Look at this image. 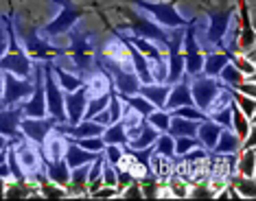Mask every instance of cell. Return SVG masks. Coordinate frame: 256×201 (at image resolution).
I'll list each match as a JSON object with an SVG mask.
<instances>
[{
    "label": "cell",
    "instance_id": "obj_34",
    "mask_svg": "<svg viewBox=\"0 0 256 201\" xmlns=\"http://www.w3.org/2000/svg\"><path fill=\"white\" fill-rule=\"evenodd\" d=\"M236 171L243 177H254V147H246V153L241 156Z\"/></svg>",
    "mask_w": 256,
    "mask_h": 201
},
{
    "label": "cell",
    "instance_id": "obj_7",
    "mask_svg": "<svg viewBox=\"0 0 256 201\" xmlns=\"http://www.w3.org/2000/svg\"><path fill=\"white\" fill-rule=\"evenodd\" d=\"M42 77H44V94H46V112L57 123H66V107H64V90L55 81L50 61H42Z\"/></svg>",
    "mask_w": 256,
    "mask_h": 201
},
{
    "label": "cell",
    "instance_id": "obj_2",
    "mask_svg": "<svg viewBox=\"0 0 256 201\" xmlns=\"http://www.w3.org/2000/svg\"><path fill=\"white\" fill-rule=\"evenodd\" d=\"M204 13L208 18V26L204 28V39H197V44L208 53L210 50H224L226 35H228L232 18L236 13V4H232L230 0H221L217 7L204 4Z\"/></svg>",
    "mask_w": 256,
    "mask_h": 201
},
{
    "label": "cell",
    "instance_id": "obj_38",
    "mask_svg": "<svg viewBox=\"0 0 256 201\" xmlns=\"http://www.w3.org/2000/svg\"><path fill=\"white\" fill-rule=\"evenodd\" d=\"M7 164H9L11 175H14L18 182H24L26 180L24 173H22V169H20V162H18V156H16V149L14 147H7Z\"/></svg>",
    "mask_w": 256,
    "mask_h": 201
},
{
    "label": "cell",
    "instance_id": "obj_33",
    "mask_svg": "<svg viewBox=\"0 0 256 201\" xmlns=\"http://www.w3.org/2000/svg\"><path fill=\"white\" fill-rule=\"evenodd\" d=\"M195 147H202L200 145V140L193 136H180V138H173V151H176V156L182 158L184 153H188L190 149H195Z\"/></svg>",
    "mask_w": 256,
    "mask_h": 201
},
{
    "label": "cell",
    "instance_id": "obj_39",
    "mask_svg": "<svg viewBox=\"0 0 256 201\" xmlns=\"http://www.w3.org/2000/svg\"><path fill=\"white\" fill-rule=\"evenodd\" d=\"M88 171H90V162L70 169V180H72L74 186H84V184H88Z\"/></svg>",
    "mask_w": 256,
    "mask_h": 201
},
{
    "label": "cell",
    "instance_id": "obj_26",
    "mask_svg": "<svg viewBox=\"0 0 256 201\" xmlns=\"http://www.w3.org/2000/svg\"><path fill=\"white\" fill-rule=\"evenodd\" d=\"M103 142L106 145H118V147H125L127 142H130V136H127V129H125V125L120 123H112V125H108L106 129H103Z\"/></svg>",
    "mask_w": 256,
    "mask_h": 201
},
{
    "label": "cell",
    "instance_id": "obj_44",
    "mask_svg": "<svg viewBox=\"0 0 256 201\" xmlns=\"http://www.w3.org/2000/svg\"><path fill=\"white\" fill-rule=\"evenodd\" d=\"M90 120H94V123L103 125V127H108V125H110V112H108V107H106V110H101L98 114H94Z\"/></svg>",
    "mask_w": 256,
    "mask_h": 201
},
{
    "label": "cell",
    "instance_id": "obj_6",
    "mask_svg": "<svg viewBox=\"0 0 256 201\" xmlns=\"http://www.w3.org/2000/svg\"><path fill=\"white\" fill-rule=\"evenodd\" d=\"M53 4L60 7V13H57L48 24L42 26V31L48 37L66 35V33L79 22V18H84V15L88 13V9H86L84 4H77V2H72V0H53Z\"/></svg>",
    "mask_w": 256,
    "mask_h": 201
},
{
    "label": "cell",
    "instance_id": "obj_10",
    "mask_svg": "<svg viewBox=\"0 0 256 201\" xmlns=\"http://www.w3.org/2000/svg\"><path fill=\"white\" fill-rule=\"evenodd\" d=\"M182 48H184V72L186 74H197L202 72V66H204V55H202V48L197 44V20H190L184 28V39H182Z\"/></svg>",
    "mask_w": 256,
    "mask_h": 201
},
{
    "label": "cell",
    "instance_id": "obj_28",
    "mask_svg": "<svg viewBox=\"0 0 256 201\" xmlns=\"http://www.w3.org/2000/svg\"><path fill=\"white\" fill-rule=\"evenodd\" d=\"M217 79H221V83L230 85V88H236V85H241L243 81H246V74L238 70V68L232 64V61H228V64L221 68V72H219Z\"/></svg>",
    "mask_w": 256,
    "mask_h": 201
},
{
    "label": "cell",
    "instance_id": "obj_9",
    "mask_svg": "<svg viewBox=\"0 0 256 201\" xmlns=\"http://www.w3.org/2000/svg\"><path fill=\"white\" fill-rule=\"evenodd\" d=\"M22 112L28 118L46 116V94H44V77H42V61H33V92L26 101L20 103Z\"/></svg>",
    "mask_w": 256,
    "mask_h": 201
},
{
    "label": "cell",
    "instance_id": "obj_31",
    "mask_svg": "<svg viewBox=\"0 0 256 201\" xmlns=\"http://www.w3.org/2000/svg\"><path fill=\"white\" fill-rule=\"evenodd\" d=\"M230 88V85H228ZM230 94H232V101L236 103L238 110H243V114H246L248 118H254V96H248V94H241L238 90L230 88Z\"/></svg>",
    "mask_w": 256,
    "mask_h": 201
},
{
    "label": "cell",
    "instance_id": "obj_45",
    "mask_svg": "<svg viewBox=\"0 0 256 201\" xmlns=\"http://www.w3.org/2000/svg\"><path fill=\"white\" fill-rule=\"evenodd\" d=\"M234 90H238V92H243V94H248V96H254V83H252V79H250V83H246V81H243L241 85H236V88Z\"/></svg>",
    "mask_w": 256,
    "mask_h": 201
},
{
    "label": "cell",
    "instance_id": "obj_14",
    "mask_svg": "<svg viewBox=\"0 0 256 201\" xmlns=\"http://www.w3.org/2000/svg\"><path fill=\"white\" fill-rule=\"evenodd\" d=\"M86 105H88V88H86V83L74 92H64V107H66L68 125H77L79 120H84Z\"/></svg>",
    "mask_w": 256,
    "mask_h": 201
},
{
    "label": "cell",
    "instance_id": "obj_30",
    "mask_svg": "<svg viewBox=\"0 0 256 201\" xmlns=\"http://www.w3.org/2000/svg\"><path fill=\"white\" fill-rule=\"evenodd\" d=\"M154 156H162V158H168L173 160L176 158V151H173V136L168 134H160L154 142Z\"/></svg>",
    "mask_w": 256,
    "mask_h": 201
},
{
    "label": "cell",
    "instance_id": "obj_23",
    "mask_svg": "<svg viewBox=\"0 0 256 201\" xmlns=\"http://www.w3.org/2000/svg\"><path fill=\"white\" fill-rule=\"evenodd\" d=\"M230 61V53L226 50H210L206 57H204V66H202V72L208 74V77H219L221 68Z\"/></svg>",
    "mask_w": 256,
    "mask_h": 201
},
{
    "label": "cell",
    "instance_id": "obj_8",
    "mask_svg": "<svg viewBox=\"0 0 256 201\" xmlns=\"http://www.w3.org/2000/svg\"><path fill=\"white\" fill-rule=\"evenodd\" d=\"M221 90V81H217V77H208L204 72H197L190 77V96H193V105L197 110H202L204 114H208L212 101L217 99Z\"/></svg>",
    "mask_w": 256,
    "mask_h": 201
},
{
    "label": "cell",
    "instance_id": "obj_20",
    "mask_svg": "<svg viewBox=\"0 0 256 201\" xmlns=\"http://www.w3.org/2000/svg\"><path fill=\"white\" fill-rule=\"evenodd\" d=\"M44 171L48 175V180H53L57 186H66L70 182V166L66 164V160H44Z\"/></svg>",
    "mask_w": 256,
    "mask_h": 201
},
{
    "label": "cell",
    "instance_id": "obj_12",
    "mask_svg": "<svg viewBox=\"0 0 256 201\" xmlns=\"http://www.w3.org/2000/svg\"><path fill=\"white\" fill-rule=\"evenodd\" d=\"M57 120L53 116H42V118H28V116H22L20 120V131L24 134L26 140H33L38 147L44 145L46 136L55 129Z\"/></svg>",
    "mask_w": 256,
    "mask_h": 201
},
{
    "label": "cell",
    "instance_id": "obj_4",
    "mask_svg": "<svg viewBox=\"0 0 256 201\" xmlns=\"http://www.w3.org/2000/svg\"><path fill=\"white\" fill-rule=\"evenodd\" d=\"M116 11H120V13L125 15L130 22H125L123 26H118V31H130L134 35H140L144 39H151V42H156L162 48H166L168 44V28L160 26L158 22L154 18H149V15H142V13H136V11L127 9V7H116Z\"/></svg>",
    "mask_w": 256,
    "mask_h": 201
},
{
    "label": "cell",
    "instance_id": "obj_43",
    "mask_svg": "<svg viewBox=\"0 0 256 201\" xmlns=\"http://www.w3.org/2000/svg\"><path fill=\"white\" fill-rule=\"evenodd\" d=\"M103 182L108 184V186H118V175H116V166L114 164H108V162H103Z\"/></svg>",
    "mask_w": 256,
    "mask_h": 201
},
{
    "label": "cell",
    "instance_id": "obj_5",
    "mask_svg": "<svg viewBox=\"0 0 256 201\" xmlns=\"http://www.w3.org/2000/svg\"><path fill=\"white\" fill-rule=\"evenodd\" d=\"M132 2L164 28H180L188 24V20L178 11V0H132Z\"/></svg>",
    "mask_w": 256,
    "mask_h": 201
},
{
    "label": "cell",
    "instance_id": "obj_17",
    "mask_svg": "<svg viewBox=\"0 0 256 201\" xmlns=\"http://www.w3.org/2000/svg\"><path fill=\"white\" fill-rule=\"evenodd\" d=\"M168 92H171V85L168 83H140V88H138V94L144 96L149 103H154L158 110H164V101L168 96Z\"/></svg>",
    "mask_w": 256,
    "mask_h": 201
},
{
    "label": "cell",
    "instance_id": "obj_13",
    "mask_svg": "<svg viewBox=\"0 0 256 201\" xmlns=\"http://www.w3.org/2000/svg\"><path fill=\"white\" fill-rule=\"evenodd\" d=\"M24 116L22 112V105H4L0 110V134L11 138L9 145H18V142L24 140V134L20 131V120Z\"/></svg>",
    "mask_w": 256,
    "mask_h": 201
},
{
    "label": "cell",
    "instance_id": "obj_11",
    "mask_svg": "<svg viewBox=\"0 0 256 201\" xmlns=\"http://www.w3.org/2000/svg\"><path fill=\"white\" fill-rule=\"evenodd\" d=\"M33 92V77H16L11 72H2V101L4 105H20Z\"/></svg>",
    "mask_w": 256,
    "mask_h": 201
},
{
    "label": "cell",
    "instance_id": "obj_49",
    "mask_svg": "<svg viewBox=\"0 0 256 201\" xmlns=\"http://www.w3.org/2000/svg\"><path fill=\"white\" fill-rule=\"evenodd\" d=\"M2 107H4V103H2V101H0V110H2Z\"/></svg>",
    "mask_w": 256,
    "mask_h": 201
},
{
    "label": "cell",
    "instance_id": "obj_48",
    "mask_svg": "<svg viewBox=\"0 0 256 201\" xmlns=\"http://www.w3.org/2000/svg\"><path fill=\"white\" fill-rule=\"evenodd\" d=\"M0 99H2V72H0Z\"/></svg>",
    "mask_w": 256,
    "mask_h": 201
},
{
    "label": "cell",
    "instance_id": "obj_21",
    "mask_svg": "<svg viewBox=\"0 0 256 201\" xmlns=\"http://www.w3.org/2000/svg\"><path fill=\"white\" fill-rule=\"evenodd\" d=\"M243 147V142H241V138H238L232 129H221V134L217 138V145L212 147V151L217 153V156H228V153H234L238 151V149Z\"/></svg>",
    "mask_w": 256,
    "mask_h": 201
},
{
    "label": "cell",
    "instance_id": "obj_25",
    "mask_svg": "<svg viewBox=\"0 0 256 201\" xmlns=\"http://www.w3.org/2000/svg\"><path fill=\"white\" fill-rule=\"evenodd\" d=\"M158 136H160V131L154 129V127H151V125L147 123V120H144L140 131H138V134L134 136L125 147H127V149H144V147H151V145L156 142V138H158Z\"/></svg>",
    "mask_w": 256,
    "mask_h": 201
},
{
    "label": "cell",
    "instance_id": "obj_29",
    "mask_svg": "<svg viewBox=\"0 0 256 201\" xmlns=\"http://www.w3.org/2000/svg\"><path fill=\"white\" fill-rule=\"evenodd\" d=\"M252 125L254 123H248L246 116L241 114V110L236 107V103L232 101V129H234V134L241 138V142L250 136V129H252Z\"/></svg>",
    "mask_w": 256,
    "mask_h": 201
},
{
    "label": "cell",
    "instance_id": "obj_1",
    "mask_svg": "<svg viewBox=\"0 0 256 201\" xmlns=\"http://www.w3.org/2000/svg\"><path fill=\"white\" fill-rule=\"evenodd\" d=\"M9 18H11V24H14L16 35H18L20 46L26 50L28 57H33V61H53L57 57L66 55L64 46H55L48 39L40 37V33H38L40 28L36 24L22 20L18 13H9Z\"/></svg>",
    "mask_w": 256,
    "mask_h": 201
},
{
    "label": "cell",
    "instance_id": "obj_3",
    "mask_svg": "<svg viewBox=\"0 0 256 201\" xmlns=\"http://www.w3.org/2000/svg\"><path fill=\"white\" fill-rule=\"evenodd\" d=\"M70 37V46H68V53L72 55V68L74 72H84L81 79L86 81V77H90L92 72L98 70L96 66V50H98V37L96 33H92L90 28H84L79 24H74L68 31Z\"/></svg>",
    "mask_w": 256,
    "mask_h": 201
},
{
    "label": "cell",
    "instance_id": "obj_41",
    "mask_svg": "<svg viewBox=\"0 0 256 201\" xmlns=\"http://www.w3.org/2000/svg\"><path fill=\"white\" fill-rule=\"evenodd\" d=\"M230 61H232V64H234L243 74H248V79H252V74H254V64H252V59H243V57H236L234 53H230Z\"/></svg>",
    "mask_w": 256,
    "mask_h": 201
},
{
    "label": "cell",
    "instance_id": "obj_37",
    "mask_svg": "<svg viewBox=\"0 0 256 201\" xmlns=\"http://www.w3.org/2000/svg\"><path fill=\"white\" fill-rule=\"evenodd\" d=\"M171 116H182V118H190V120H206L208 114H204L202 110H197L195 105H182V107H176V110L168 112Z\"/></svg>",
    "mask_w": 256,
    "mask_h": 201
},
{
    "label": "cell",
    "instance_id": "obj_40",
    "mask_svg": "<svg viewBox=\"0 0 256 201\" xmlns=\"http://www.w3.org/2000/svg\"><path fill=\"white\" fill-rule=\"evenodd\" d=\"M232 184L241 191V195L254 197V177H246V180H243V175H238V177H232Z\"/></svg>",
    "mask_w": 256,
    "mask_h": 201
},
{
    "label": "cell",
    "instance_id": "obj_27",
    "mask_svg": "<svg viewBox=\"0 0 256 201\" xmlns=\"http://www.w3.org/2000/svg\"><path fill=\"white\" fill-rule=\"evenodd\" d=\"M118 99L123 101L125 105H130L134 112H138L140 116H144V118H147L154 110H158L154 103H149V101L144 99V96H140V94H118Z\"/></svg>",
    "mask_w": 256,
    "mask_h": 201
},
{
    "label": "cell",
    "instance_id": "obj_35",
    "mask_svg": "<svg viewBox=\"0 0 256 201\" xmlns=\"http://www.w3.org/2000/svg\"><path fill=\"white\" fill-rule=\"evenodd\" d=\"M72 142H77L81 149H86V151H92V153H101L103 149H106V142H103L101 136H92V138H72Z\"/></svg>",
    "mask_w": 256,
    "mask_h": 201
},
{
    "label": "cell",
    "instance_id": "obj_16",
    "mask_svg": "<svg viewBox=\"0 0 256 201\" xmlns=\"http://www.w3.org/2000/svg\"><path fill=\"white\" fill-rule=\"evenodd\" d=\"M182 105H193V96H190V74H186V72L171 85V92H168V96L164 101V110L171 112Z\"/></svg>",
    "mask_w": 256,
    "mask_h": 201
},
{
    "label": "cell",
    "instance_id": "obj_15",
    "mask_svg": "<svg viewBox=\"0 0 256 201\" xmlns=\"http://www.w3.org/2000/svg\"><path fill=\"white\" fill-rule=\"evenodd\" d=\"M9 147H14V145H9ZM14 149H16V156H18V162H20V169H22V173H24V177L26 175H36L40 166H44V160H42L40 149L28 145L26 138L22 142H18Z\"/></svg>",
    "mask_w": 256,
    "mask_h": 201
},
{
    "label": "cell",
    "instance_id": "obj_42",
    "mask_svg": "<svg viewBox=\"0 0 256 201\" xmlns=\"http://www.w3.org/2000/svg\"><path fill=\"white\" fill-rule=\"evenodd\" d=\"M103 158H106L108 164H114L118 166L120 158H123V151H120L118 145H106V149H103Z\"/></svg>",
    "mask_w": 256,
    "mask_h": 201
},
{
    "label": "cell",
    "instance_id": "obj_47",
    "mask_svg": "<svg viewBox=\"0 0 256 201\" xmlns=\"http://www.w3.org/2000/svg\"><path fill=\"white\" fill-rule=\"evenodd\" d=\"M7 147H9L7 136H2V134H0V151H7Z\"/></svg>",
    "mask_w": 256,
    "mask_h": 201
},
{
    "label": "cell",
    "instance_id": "obj_19",
    "mask_svg": "<svg viewBox=\"0 0 256 201\" xmlns=\"http://www.w3.org/2000/svg\"><path fill=\"white\" fill-rule=\"evenodd\" d=\"M221 125H217L214 120L210 118H206V120H200V125H197V134L195 138L200 140V145L204 149H212L214 145H217V138L221 134Z\"/></svg>",
    "mask_w": 256,
    "mask_h": 201
},
{
    "label": "cell",
    "instance_id": "obj_24",
    "mask_svg": "<svg viewBox=\"0 0 256 201\" xmlns=\"http://www.w3.org/2000/svg\"><path fill=\"white\" fill-rule=\"evenodd\" d=\"M197 125H200V120H190V118H182V116H171V123H168L166 134L173 136V138H180V136H193L195 138Z\"/></svg>",
    "mask_w": 256,
    "mask_h": 201
},
{
    "label": "cell",
    "instance_id": "obj_18",
    "mask_svg": "<svg viewBox=\"0 0 256 201\" xmlns=\"http://www.w3.org/2000/svg\"><path fill=\"white\" fill-rule=\"evenodd\" d=\"M66 136V134H64ZM98 156V153H92V151H86V149H81L77 142L70 140V136H66V153H64V160H66V164L74 169V166H81V164H88L92 162Z\"/></svg>",
    "mask_w": 256,
    "mask_h": 201
},
{
    "label": "cell",
    "instance_id": "obj_46",
    "mask_svg": "<svg viewBox=\"0 0 256 201\" xmlns=\"http://www.w3.org/2000/svg\"><path fill=\"white\" fill-rule=\"evenodd\" d=\"M11 175V171H9V164H7V160H4L2 164H0V177H9Z\"/></svg>",
    "mask_w": 256,
    "mask_h": 201
},
{
    "label": "cell",
    "instance_id": "obj_32",
    "mask_svg": "<svg viewBox=\"0 0 256 201\" xmlns=\"http://www.w3.org/2000/svg\"><path fill=\"white\" fill-rule=\"evenodd\" d=\"M144 120H147V123H149L154 129H158L160 134H166L168 123H171V114H168L166 110H154Z\"/></svg>",
    "mask_w": 256,
    "mask_h": 201
},
{
    "label": "cell",
    "instance_id": "obj_22",
    "mask_svg": "<svg viewBox=\"0 0 256 201\" xmlns=\"http://www.w3.org/2000/svg\"><path fill=\"white\" fill-rule=\"evenodd\" d=\"M50 66H53V74H55V81L60 83V88L64 92H74L77 88H81L86 81L81 77H77V74H72L70 70H66L64 66L55 64V61H50Z\"/></svg>",
    "mask_w": 256,
    "mask_h": 201
},
{
    "label": "cell",
    "instance_id": "obj_36",
    "mask_svg": "<svg viewBox=\"0 0 256 201\" xmlns=\"http://www.w3.org/2000/svg\"><path fill=\"white\" fill-rule=\"evenodd\" d=\"M208 118L214 120L217 125H221L224 129H232V101L226 107H221V110L210 112L208 114Z\"/></svg>",
    "mask_w": 256,
    "mask_h": 201
}]
</instances>
